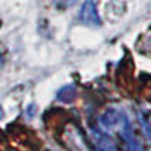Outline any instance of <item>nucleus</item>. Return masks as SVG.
I'll list each match as a JSON object with an SVG mask.
<instances>
[{"label":"nucleus","mask_w":151,"mask_h":151,"mask_svg":"<svg viewBox=\"0 0 151 151\" xmlns=\"http://www.w3.org/2000/svg\"><path fill=\"white\" fill-rule=\"evenodd\" d=\"M79 20L82 24L88 27H100L101 26V18H100L98 9L94 0H85V3L80 8Z\"/></svg>","instance_id":"obj_1"},{"label":"nucleus","mask_w":151,"mask_h":151,"mask_svg":"<svg viewBox=\"0 0 151 151\" xmlns=\"http://www.w3.org/2000/svg\"><path fill=\"white\" fill-rule=\"evenodd\" d=\"M121 124H122V137H124L125 147H127V151H147L145 147L141 144V141L136 137L132 124L127 118H125V115L122 116Z\"/></svg>","instance_id":"obj_2"},{"label":"nucleus","mask_w":151,"mask_h":151,"mask_svg":"<svg viewBox=\"0 0 151 151\" xmlns=\"http://www.w3.org/2000/svg\"><path fill=\"white\" fill-rule=\"evenodd\" d=\"M91 132H92V139L98 148H101L103 151H116L112 137L104 132L103 127H95L94 125V127H91Z\"/></svg>","instance_id":"obj_3"},{"label":"nucleus","mask_w":151,"mask_h":151,"mask_svg":"<svg viewBox=\"0 0 151 151\" xmlns=\"http://www.w3.org/2000/svg\"><path fill=\"white\" fill-rule=\"evenodd\" d=\"M122 113L118 110V109H107L101 116H100V127H103L104 130H109L112 127H115V125H118L121 121H122Z\"/></svg>","instance_id":"obj_4"},{"label":"nucleus","mask_w":151,"mask_h":151,"mask_svg":"<svg viewBox=\"0 0 151 151\" xmlns=\"http://www.w3.org/2000/svg\"><path fill=\"white\" fill-rule=\"evenodd\" d=\"M76 97H77V89H76L74 85L62 86L60 89L58 91V94H56V98L59 100V101H62V103H71V101L76 100Z\"/></svg>","instance_id":"obj_5"},{"label":"nucleus","mask_w":151,"mask_h":151,"mask_svg":"<svg viewBox=\"0 0 151 151\" xmlns=\"http://www.w3.org/2000/svg\"><path fill=\"white\" fill-rule=\"evenodd\" d=\"M137 116H139V122L142 125L144 132L147 133L148 139L151 141V118L147 115V113H144V112H139V113H137Z\"/></svg>","instance_id":"obj_6"},{"label":"nucleus","mask_w":151,"mask_h":151,"mask_svg":"<svg viewBox=\"0 0 151 151\" xmlns=\"http://www.w3.org/2000/svg\"><path fill=\"white\" fill-rule=\"evenodd\" d=\"M77 0H55V3L56 5H59V6H64V8H67V6H71V5H74Z\"/></svg>","instance_id":"obj_7"}]
</instances>
